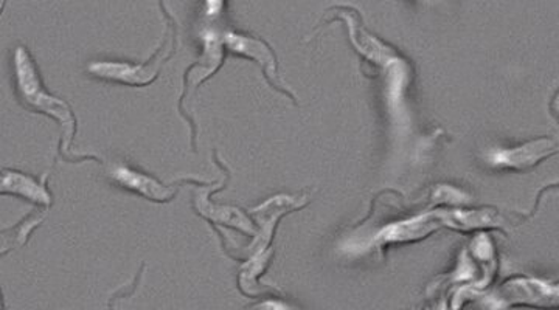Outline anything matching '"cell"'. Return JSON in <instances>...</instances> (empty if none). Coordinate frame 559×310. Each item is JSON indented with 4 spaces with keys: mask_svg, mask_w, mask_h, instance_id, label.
<instances>
[{
    "mask_svg": "<svg viewBox=\"0 0 559 310\" xmlns=\"http://www.w3.org/2000/svg\"><path fill=\"white\" fill-rule=\"evenodd\" d=\"M14 83L22 105L33 112L53 118L62 129V154L70 157L76 134V117L64 99L57 98L44 87L39 70L25 47H16L13 55Z\"/></svg>",
    "mask_w": 559,
    "mask_h": 310,
    "instance_id": "obj_1",
    "label": "cell"
},
{
    "mask_svg": "<svg viewBox=\"0 0 559 310\" xmlns=\"http://www.w3.org/2000/svg\"><path fill=\"white\" fill-rule=\"evenodd\" d=\"M160 9L167 17V32L162 40L159 50L148 61L142 64L131 62L94 61L87 65V73L98 80L110 81V83L124 84V86L145 87L157 80L165 62L173 57L178 46V25L160 0Z\"/></svg>",
    "mask_w": 559,
    "mask_h": 310,
    "instance_id": "obj_2",
    "label": "cell"
},
{
    "mask_svg": "<svg viewBox=\"0 0 559 310\" xmlns=\"http://www.w3.org/2000/svg\"><path fill=\"white\" fill-rule=\"evenodd\" d=\"M108 176L114 183L119 184L124 190L142 195L148 201L159 202V204L173 201L176 193H178L179 184L186 182V180H180V182L165 184L154 179L153 176L124 164L110 165Z\"/></svg>",
    "mask_w": 559,
    "mask_h": 310,
    "instance_id": "obj_3",
    "label": "cell"
},
{
    "mask_svg": "<svg viewBox=\"0 0 559 310\" xmlns=\"http://www.w3.org/2000/svg\"><path fill=\"white\" fill-rule=\"evenodd\" d=\"M223 44L231 53L255 61L263 69L264 78L270 81L272 86L294 98L288 91L280 86L277 59H275L274 51L271 50V47L263 39L253 38V36L245 35V33L224 32Z\"/></svg>",
    "mask_w": 559,
    "mask_h": 310,
    "instance_id": "obj_4",
    "label": "cell"
},
{
    "mask_svg": "<svg viewBox=\"0 0 559 310\" xmlns=\"http://www.w3.org/2000/svg\"><path fill=\"white\" fill-rule=\"evenodd\" d=\"M202 39V57L197 64L190 65L186 72V91H183L182 98H180L179 109H182L183 102H186L187 92L189 88L200 86L202 81L207 80L221 68L224 61V47L223 33L218 29L204 25L201 32Z\"/></svg>",
    "mask_w": 559,
    "mask_h": 310,
    "instance_id": "obj_5",
    "label": "cell"
},
{
    "mask_svg": "<svg viewBox=\"0 0 559 310\" xmlns=\"http://www.w3.org/2000/svg\"><path fill=\"white\" fill-rule=\"evenodd\" d=\"M554 153L555 142L539 139L535 140V142L525 143L524 146L513 147V150L489 151L487 160L492 168L525 169L539 164L543 158Z\"/></svg>",
    "mask_w": 559,
    "mask_h": 310,
    "instance_id": "obj_6",
    "label": "cell"
},
{
    "mask_svg": "<svg viewBox=\"0 0 559 310\" xmlns=\"http://www.w3.org/2000/svg\"><path fill=\"white\" fill-rule=\"evenodd\" d=\"M301 205H304V202L300 199L275 195V198H271L270 201L253 208L252 214H255L257 220L260 223V233H257L255 241L250 246V252L253 254L264 252L267 243L271 242L272 235H274L275 223L283 214L300 208Z\"/></svg>",
    "mask_w": 559,
    "mask_h": 310,
    "instance_id": "obj_7",
    "label": "cell"
},
{
    "mask_svg": "<svg viewBox=\"0 0 559 310\" xmlns=\"http://www.w3.org/2000/svg\"><path fill=\"white\" fill-rule=\"evenodd\" d=\"M0 194H14L27 199L36 205L50 206L51 193L47 190L46 180L33 179L20 171L3 169L0 171Z\"/></svg>",
    "mask_w": 559,
    "mask_h": 310,
    "instance_id": "obj_8",
    "label": "cell"
},
{
    "mask_svg": "<svg viewBox=\"0 0 559 310\" xmlns=\"http://www.w3.org/2000/svg\"><path fill=\"white\" fill-rule=\"evenodd\" d=\"M210 190L202 193L198 191L194 194V208L197 212L209 219L210 223L227 225V227L237 228L242 233H248L250 236H255V225L246 216L241 210L234 208V206L213 205L209 201Z\"/></svg>",
    "mask_w": 559,
    "mask_h": 310,
    "instance_id": "obj_9",
    "label": "cell"
},
{
    "mask_svg": "<svg viewBox=\"0 0 559 310\" xmlns=\"http://www.w3.org/2000/svg\"><path fill=\"white\" fill-rule=\"evenodd\" d=\"M439 213L428 214V216L417 217V219L407 220L389 225L377 236L378 243L412 241V239L425 238L430 231L439 227Z\"/></svg>",
    "mask_w": 559,
    "mask_h": 310,
    "instance_id": "obj_10",
    "label": "cell"
},
{
    "mask_svg": "<svg viewBox=\"0 0 559 310\" xmlns=\"http://www.w3.org/2000/svg\"><path fill=\"white\" fill-rule=\"evenodd\" d=\"M440 223L452 225L455 228L488 227L499 223V214L489 210H474V212L439 213Z\"/></svg>",
    "mask_w": 559,
    "mask_h": 310,
    "instance_id": "obj_11",
    "label": "cell"
},
{
    "mask_svg": "<svg viewBox=\"0 0 559 310\" xmlns=\"http://www.w3.org/2000/svg\"><path fill=\"white\" fill-rule=\"evenodd\" d=\"M46 213H33L27 219L22 220L14 230L0 231V254L24 246L31 238L32 231L43 223Z\"/></svg>",
    "mask_w": 559,
    "mask_h": 310,
    "instance_id": "obj_12",
    "label": "cell"
},
{
    "mask_svg": "<svg viewBox=\"0 0 559 310\" xmlns=\"http://www.w3.org/2000/svg\"><path fill=\"white\" fill-rule=\"evenodd\" d=\"M224 0H204L202 3V16L212 25L213 22L218 21L223 16Z\"/></svg>",
    "mask_w": 559,
    "mask_h": 310,
    "instance_id": "obj_13",
    "label": "cell"
},
{
    "mask_svg": "<svg viewBox=\"0 0 559 310\" xmlns=\"http://www.w3.org/2000/svg\"><path fill=\"white\" fill-rule=\"evenodd\" d=\"M437 201L439 202H448V204H463V202H468L466 195L462 193V191L455 190L452 187H440L436 193Z\"/></svg>",
    "mask_w": 559,
    "mask_h": 310,
    "instance_id": "obj_14",
    "label": "cell"
},
{
    "mask_svg": "<svg viewBox=\"0 0 559 310\" xmlns=\"http://www.w3.org/2000/svg\"><path fill=\"white\" fill-rule=\"evenodd\" d=\"M255 308H289L285 302H260Z\"/></svg>",
    "mask_w": 559,
    "mask_h": 310,
    "instance_id": "obj_15",
    "label": "cell"
},
{
    "mask_svg": "<svg viewBox=\"0 0 559 310\" xmlns=\"http://www.w3.org/2000/svg\"><path fill=\"white\" fill-rule=\"evenodd\" d=\"M7 0H0V14H2L3 9H5Z\"/></svg>",
    "mask_w": 559,
    "mask_h": 310,
    "instance_id": "obj_16",
    "label": "cell"
},
{
    "mask_svg": "<svg viewBox=\"0 0 559 310\" xmlns=\"http://www.w3.org/2000/svg\"><path fill=\"white\" fill-rule=\"evenodd\" d=\"M3 308V302H2V294H0V309Z\"/></svg>",
    "mask_w": 559,
    "mask_h": 310,
    "instance_id": "obj_17",
    "label": "cell"
}]
</instances>
